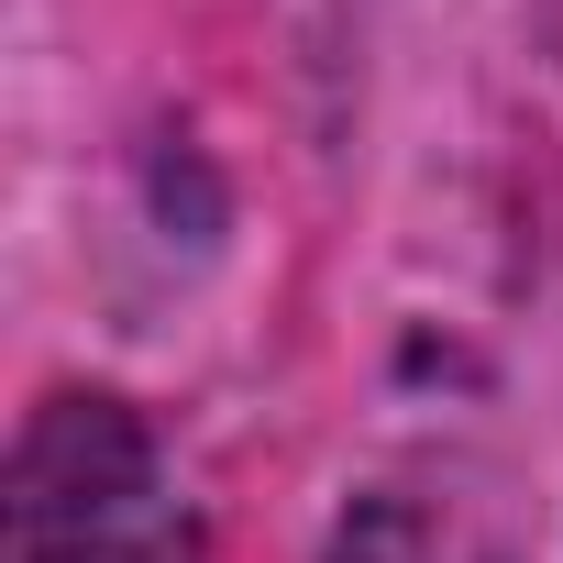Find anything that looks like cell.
<instances>
[{
	"mask_svg": "<svg viewBox=\"0 0 563 563\" xmlns=\"http://www.w3.org/2000/svg\"><path fill=\"white\" fill-rule=\"evenodd\" d=\"M12 563H199L155 442L111 398H56L12 442Z\"/></svg>",
	"mask_w": 563,
	"mask_h": 563,
	"instance_id": "cell-1",
	"label": "cell"
}]
</instances>
